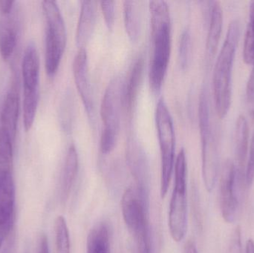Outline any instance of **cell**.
I'll return each mask as SVG.
<instances>
[{"label": "cell", "mask_w": 254, "mask_h": 253, "mask_svg": "<svg viewBox=\"0 0 254 253\" xmlns=\"http://www.w3.org/2000/svg\"><path fill=\"white\" fill-rule=\"evenodd\" d=\"M191 56V34L188 28L182 32L179 47V59L181 67L183 69L189 65Z\"/></svg>", "instance_id": "27"}, {"label": "cell", "mask_w": 254, "mask_h": 253, "mask_svg": "<svg viewBox=\"0 0 254 253\" xmlns=\"http://www.w3.org/2000/svg\"><path fill=\"white\" fill-rule=\"evenodd\" d=\"M254 180V132L251 142L250 152L249 161L247 162L246 170V183L247 185H252Z\"/></svg>", "instance_id": "30"}, {"label": "cell", "mask_w": 254, "mask_h": 253, "mask_svg": "<svg viewBox=\"0 0 254 253\" xmlns=\"http://www.w3.org/2000/svg\"><path fill=\"white\" fill-rule=\"evenodd\" d=\"M243 58L247 64H254V1L250 7V20L245 38Z\"/></svg>", "instance_id": "25"}, {"label": "cell", "mask_w": 254, "mask_h": 253, "mask_svg": "<svg viewBox=\"0 0 254 253\" xmlns=\"http://www.w3.org/2000/svg\"><path fill=\"white\" fill-rule=\"evenodd\" d=\"M79 160L77 149L74 144L68 147L61 175L60 196L62 202H66L72 190L78 172Z\"/></svg>", "instance_id": "19"}, {"label": "cell", "mask_w": 254, "mask_h": 253, "mask_svg": "<svg viewBox=\"0 0 254 253\" xmlns=\"http://www.w3.org/2000/svg\"><path fill=\"white\" fill-rule=\"evenodd\" d=\"M15 1L13 0H0V12L2 13L3 15L10 14V12L12 11L13 9V4H14Z\"/></svg>", "instance_id": "31"}, {"label": "cell", "mask_w": 254, "mask_h": 253, "mask_svg": "<svg viewBox=\"0 0 254 253\" xmlns=\"http://www.w3.org/2000/svg\"><path fill=\"white\" fill-rule=\"evenodd\" d=\"M46 19V56L45 65L48 75L58 71L66 46L65 22L56 1L46 0L42 2Z\"/></svg>", "instance_id": "3"}, {"label": "cell", "mask_w": 254, "mask_h": 253, "mask_svg": "<svg viewBox=\"0 0 254 253\" xmlns=\"http://www.w3.org/2000/svg\"><path fill=\"white\" fill-rule=\"evenodd\" d=\"M37 253H50L49 252V242L46 234L40 235L39 239L38 251Z\"/></svg>", "instance_id": "32"}, {"label": "cell", "mask_w": 254, "mask_h": 253, "mask_svg": "<svg viewBox=\"0 0 254 253\" xmlns=\"http://www.w3.org/2000/svg\"><path fill=\"white\" fill-rule=\"evenodd\" d=\"M16 189L10 169H0V249L14 224Z\"/></svg>", "instance_id": "11"}, {"label": "cell", "mask_w": 254, "mask_h": 253, "mask_svg": "<svg viewBox=\"0 0 254 253\" xmlns=\"http://www.w3.org/2000/svg\"><path fill=\"white\" fill-rule=\"evenodd\" d=\"M185 253H198L195 243L192 242H188L185 245Z\"/></svg>", "instance_id": "33"}, {"label": "cell", "mask_w": 254, "mask_h": 253, "mask_svg": "<svg viewBox=\"0 0 254 253\" xmlns=\"http://www.w3.org/2000/svg\"><path fill=\"white\" fill-rule=\"evenodd\" d=\"M17 36L14 25L6 22L0 28V54L4 60H8L16 49Z\"/></svg>", "instance_id": "22"}, {"label": "cell", "mask_w": 254, "mask_h": 253, "mask_svg": "<svg viewBox=\"0 0 254 253\" xmlns=\"http://www.w3.org/2000/svg\"><path fill=\"white\" fill-rule=\"evenodd\" d=\"M124 20L128 38L135 43L141 31V13L138 1H124Z\"/></svg>", "instance_id": "20"}, {"label": "cell", "mask_w": 254, "mask_h": 253, "mask_svg": "<svg viewBox=\"0 0 254 253\" xmlns=\"http://www.w3.org/2000/svg\"><path fill=\"white\" fill-rule=\"evenodd\" d=\"M155 125L161 152V196L164 199L168 192L176 162V135L170 110L162 98L157 103Z\"/></svg>", "instance_id": "4"}, {"label": "cell", "mask_w": 254, "mask_h": 253, "mask_svg": "<svg viewBox=\"0 0 254 253\" xmlns=\"http://www.w3.org/2000/svg\"><path fill=\"white\" fill-rule=\"evenodd\" d=\"M96 20V1H82L76 32V42L79 48H84L85 45L90 40L95 30Z\"/></svg>", "instance_id": "18"}, {"label": "cell", "mask_w": 254, "mask_h": 253, "mask_svg": "<svg viewBox=\"0 0 254 253\" xmlns=\"http://www.w3.org/2000/svg\"><path fill=\"white\" fill-rule=\"evenodd\" d=\"M40 56L34 43L27 46L22 62L23 94L40 93Z\"/></svg>", "instance_id": "13"}, {"label": "cell", "mask_w": 254, "mask_h": 253, "mask_svg": "<svg viewBox=\"0 0 254 253\" xmlns=\"http://www.w3.org/2000/svg\"><path fill=\"white\" fill-rule=\"evenodd\" d=\"M223 26V11L220 3L212 1L209 10V28L206 43V59L207 63H211L220 40Z\"/></svg>", "instance_id": "15"}, {"label": "cell", "mask_w": 254, "mask_h": 253, "mask_svg": "<svg viewBox=\"0 0 254 253\" xmlns=\"http://www.w3.org/2000/svg\"><path fill=\"white\" fill-rule=\"evenodd\" d=\"M101 7L107 28L113 29L116 21V2L114 1H101Z\"/></svg>", "instance_id": "28"}, {"label": "cell", "mask_w": 254, "mask_h": 253, "mask_svg": "<svg viewBox=\"0 0 254 253\" xmlns=\"http://www.w3.org/2000/svg\"><path fill=\"white\" fill-rule=\"evenodd\" d=\"M237 177L235 163L228 160L224 163L219 181V203L222 217L228 223H234L239 209Z\"/></svg>", "instance_id": "10"}, {"label": "cell", "mask_w": 254, "mask_h": 253, "mask_svg": "<svg viewBox=\"0 0 254 253\" xmlns=\"http://www.w3.org/2000/svg\"><path fill=\"white\" fill-rule=\"evenodd\" d=\"M19 114V97L16 86H11L6 95L0 114V129L16 138Z\"/></svg>", "instance_id": "17"}, {"label": "cell", "mask_w": 254, "mask_h": 253, "mask_svg": "<svg viewBox=\"0 0 254 253\" xmlns=\"http://www.w3.org/2000/svg\"><path fill=\"white\" fill-rule=\"evenodd\" d=\"M125 80L116 76L109 83L101 105V115L104 125L103 132L119 136L121 118L124 109Z\"/></svg>", "instance_id": "9"}, {"label": "cell", "mask_w": 254, "mask_h": 253, "mask_svg": "<svg viewBox=\"0 0 254 253\" xmlns=\"http://www.w3.org/2000/svg\"><path fill=\"white\" fill-rule=\"evenodd\" d=\"M122 215L127 228L134 236L140 253H150L148 210L137 196L135 190L129 187L124 193L122 200Z\"/></svg>", "instance_id": "7"}, {"label": "cell", "mask_w": 254, "mask_h": 253, "mask_svg": "<svg viewBox=\"0 0 254 253\" xmlns=\"http://www.w3.org/2000/svg\"><path fill=\"white\" fill-rule=\"evenodd\" d=\"M144 71V58L142 55L137 56L134 61L128 80L125 83L124 90V108L128 115L132 114L138 95L139 89L143 80Z\"/></svg>", "instance_id": "16"}, {"label": "cell", "mask_w": 254, "mask_h": 253, "mask_svg": "<svg viewBox=\"0 0 254 253\" xmlns=\"http://www.w3.org/2000/svg\"><path fill=\"white\" fill-rule=\"evenodd\" d=\"M55 240L57 253H70L69 232L64 216H58L55 221Z\"/></svg>", "instance_id": "24"}, {"label": "cell", "mask_w": 254, "mask_h": 253, "mask_svg": "<svg viewBox=\"0 0 254 253\" xmlns=\"http://www.w3.org/2000/svg\"><path fill=\"white\" fill-rule=\"evenodd\" d=\"M14 141L10 134L0 129V169H10Z\"/></svg>", "instance_id": "23"}, {"label": "cell", "mask_w": 254, "mask_h": 253, "mask_svg": "<svg viewBox=\"0 0 254 253\" xmlns=\"http://www.w3.org/2000/svg\"><path fill=\"white\" fill-rule=\"evenodd\" d=\"M74 107V100H73L72 95L68 93L64 100L61 111V126L66 132H71V129H72Z\"/></svg>", "instance_id": "26"}, {"label": "cell", "mask_w": 254, "mask_h": 253, "mask_svg": "<svg viewBox=\"0 0 254 253\" xmlns=\"http://www.w3.org/2000/svg\"><path fill=\"white\" fill-rule=\"evenodd\" d=\"M149 11L152 54L149 65V83L152 92L158 93L162 87L171 54V17L165 1H151Z\"/></svg>", "instance_id": "1"}, {"label": "cell", "mask_w": 254, "mask_h": 253, "mask_svg": "<svg viewBox=\"0 0 254 253\" xmlns=\"http://www.w3.org/2000/svg\"><path fill=\"white\" fill-rule=\"evenodd\" d=\"M198 123L201 143L202 176L204 187L211 192L216 185L219 172V156L212 135L210 106L207 89L203 88L198 104Z\"/></svg>", "instance_id": "6"}, {"label": "cell", "mask_w": 254, "mask_h": 253, "mask_svg": "<svg viewBox=\"0 0 254 253\" xmlns=\"http://www.w3.org/2000/svg\"><path fill=\"white\" fill-rule=\"evenodd\" d=\"M240 35V22L237 20L232 21L228 27L226 39L215 64L213 95L216 113L220 118L226 116L231 107V75Z\"/></svg>", "instance_id": "2"}, {"label": "cell", "mask_w": 254, "mask_h": 253, "mask_svg": "<svg viewBox=\"0 0 254 253\" xmlns=\"http://www.w3.org/2000/svg\"><path fill=\"white\" fill-rule=\"evenodd\" d=\"M246 103L251 117L254 118V64L246 87Z\"/></svg>", "instance_id": "29"}, {"label": "cell", "mask_w": 254, "mask_h": 253, "mask_svg": "<svg viewBox=\"0 0 254 253\" xmlns=\"http://www.w3.org/2000/svg\"><path fill=\"white\" fill-rule=\"evenodd\" d=\"M249 125L244 116L238 117L234 132V148H235V164L237 177L240 183L246 181V170L247 166L249 151Z\"/></svg>", "instance_id": "14"}, {"label": "cell", "mask_w": 254, "mask_h": 253, "mask_svg": "<svg viewBox=\"0 0 254 253\" xmlns=\"http://www.w3.org/2000/svg\"><path fill=\"white\" fill-rule=\"evenodd\" d=\"M110 232L105 223L97 224L87 238V253H110Z\"/></svg>", "instance_id": "21"}, {"label": "cell", "mask_w": 254, "mask_h": 253, "mask_svg": "<svg viewBox=\"0 0 254 253\" xmlns=\"http://www.w3.org/2000/svg\"><path fill=\"white\" fill-rule=\"evenodd\" d=\"M73 74L77 92L89 118L93 119L95 114V101L92 85L89 78L87 51L84 48H80L74 61Z\"/></svg>", "instance_id": "12"}, {"label": "cell", "mask_w": 254, "mask_h": 253, "mask_svg": "<svg viewBox=\"0 0 254 253\" xmlns=\"http://www.w3.org/2000/svg\"><path fill=\"white\" fill-rule=\"evenodd\" d=\"M246 253H254V242L249 239L246 243Z\"/></svg>", "instance_id": "34"}, {"label": "cell", "mask_w": 254, "mask_h": 253, "mask_svg": "<svg viewBox=\"0 0 254 253\" xmlns=\"http://www.w3.org/2000/svg\"><path fill=\"white\" fill-rule=\"evenodd\" d=\"M175 182L170 210H169V230L173 240L180 242L186 235L188 227V200H187L186 153L181 150L175 162Z\"/></svg>", "instance_id": "5"}, {"label": "cell", "mask_w": 254, "mask_h": 253, "mask_svg": "<svg viewBox=\"0 0 254 253\" xmlns=\"http://www.w3.org/2000/svg\"><path fill=\"white\" fill-rule=\"evenodd\" d=\"M127 164L136 184V192L141 202L149 207L150 168L144 149L135 134L130 132L127 141Z\"/></svg>", "instance_id": "8"}]
</instances>
